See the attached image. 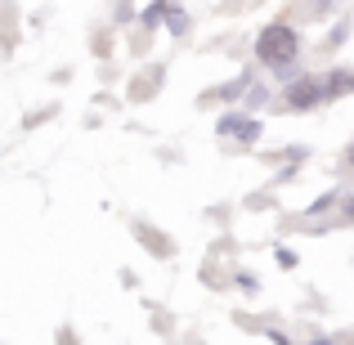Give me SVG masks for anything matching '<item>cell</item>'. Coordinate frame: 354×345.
<instances>
[{"mask_svg":"<svg viewBox=\"0 0 354 345\" xmlns=\"http://www.w3.org/2000/svg\"><path fill=\"white\" fill-rule=\"evenodd\" d=\"M256 54H260V63H265V68L292 72V68H296V54H301V45H296V32H292L287 23H269L265 32H260V41H256Z\"/></svg>","mask_w":354,"mask_h":345,"instance_id":"cell-1","label":"cell"},{"mask_svg":"<svg viewBox=\"0 0 354 345\" xmlns=\"http://www.w3.org/2000/svg\"><path fill=\"white\" fill-rule=\"evenodd\" d=\"M346 171L354 175V144H350V153H346Z\"/></svg>","mask_w":354,"mask_h":345,"instance_id":"cell-5","label":"cell"},{"mask_svg":"<svg viewBox=\"0 0 354 345\" xmlns=\"http://www.w3.org/2000/svg\"><path fill=\"white\" fill-rule=\"evenodd\" d=\"M314 104H323V86L314 77L296 81V86L283 95V108H296V113H301V108H314Z\"/></svg>","mask_w":354,"mask_h":345,"instance_id":"cell-2","label":"cell"},{"mask_svg":"<svg viewBox=\"0 0 354 345\" xmlns=\"http://www.w3.org/2000/svg\"><path fill=\"white\" fill-rule=\"evenodd\" d=\"M319 86H323V99L350 95V90H354V72L350 68H337V72H328V77H319Z\"/></svg>","mask_w":354,"mask_h":345,"instance_id":"cell-3","label":"cell"},{"mask_svg":"<svg viewBox=\"0 0 354 345\" xmlns=\"http://www.w3.org/2000/svg\"><path fill=\"white\" fill-rule=\"evenodd\" d=\"M220 130H225V135H242V144H251V139L260 135V126L251 117H225V126H220Z\"/></svg>","mask_w":354,"mask_h":345,"instance_id":"cell-4","label":"cell"},{"mask_svg":"<svg viewBox=\"0 0 354 345\" xmlns=\"http://www.w3.org/2000/svg\"><path fill=\"white\" fill-rule=\"evenodd\" d=\"M314 9H328V0H314Z\"/></svg>","mask_w":354,"mask_h":345,"instance_id":"cell-6","label":"cell"}]
</instances>
